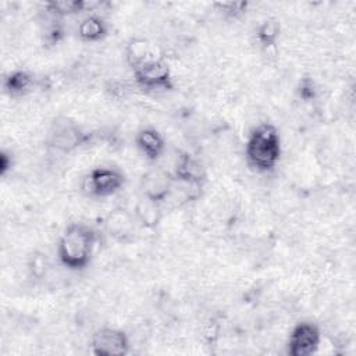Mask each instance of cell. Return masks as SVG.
<instances>
[{
	"label": "cell",
	"instance_id": "9a60e30c",
	"mask_svg": "<svg viewBox=\"0 0 356 356\" xmlns=\"http://www.w3.org/2000/svg\"><path fill=\"white\" fill-rule=\"evenodd\" d=\"M90 7V3L83 0H53L44 4L49 14L54 17H68L74 14H79Z\"/></svg>",
	"mask_w": 356,
	"mask_h": 356
},
{
	"label": "cell",
	"instance_id": "7a4b0ae2",
	"mask_svg": "<svg viewBox=\"0 0 356 356\" xmlns=\"http://www.w3.org/2000/svg\"><path fill=\"white\" fill-rule=\"evenodd\" d=\"M248 163L260 172L274 170L281 157V138L275 125L263 122L249 135L245 147Z\"/></svg>",
	"mask_w": 356,
	"mask_h": 356
},
{
	"label": "cell",
	"instance_id": "ffe728a7",
	"mask_svg": "<svg viewBox=\"0 0 356 356\" xmlns=\"http://www.w3.org/2000/svg\"><path fill=\"white\" fill-rule=\"evenodd\" d=\"M11 156H8L6 152H1L0 153V174L4 175L10 167H11Z\"/></svg>",
	"mask_w": 356,
	"mask_h": 356
},
{
	"label": "cell",
	"instance_id": "6da1fadb",
	"mask_svg": "<svg viewBox=\"0 0 356 356\" xmlns=\"http://www.w3.org/2000/svg\"><path fill=\"white\" fill-rule=\"evenodd\" d=\"M97 238V231L86 222L68 224L57 243L61 264L70 270L85 268L92 260Z\"/></svg>",
	"mask_w": 356,
	"mask_h": 356
},
{
	"label": "cell",
	"instance_id": "d6986e66",
	"mask_svg": "<svg viewBox=\"0 0 356 356\" xmlns=\"http://www.w3.org/2000/svg\"><path fill=\"white\" fill-rule=\"evenodd\" d=\"M300 95L303 99H310L314 95V86L313 82L309 79H305L300 85Z\"/></svg>",
	"mask_w": 356,
	"mask_h": 356
},
{
	"label": "cell",
	"instance_id": "7c38bea8",
	"mask_svg": "<svg viewBox=\"0 0 356 356\" xmlns=\"http://www.w3.org/2000/svg\"><path fill=\"white\" fill-rule=\"evenodd\" d=\"M160 204L161 203H157V202L150 200L140 195L135 204V210H134V216H135L136 221L145 228L157 227L163 217Z\"/></svg>",
	"mask_w": 356,
	"mask_h": 356
},
{
	"label": "cell",
	"instance_id": "9c48e42d",
	"mask_svg": "<svg viewBox=\"0 0 356 356\" xmlns=\"http://www.w3.org/2000/svg\"><path fill=\"white\" fill-rule=\"evenodd\" d=\"M136 218L128 210L118 207L111 210L104 218V228L110 236L118 242H128L132 239L136 227Z\"/></svg>",
	"mask_w": 356,
	"mask_h": 356
},
{
	"label": "cell",
	"instance_id": "ba28073f",
	"mask_svg": "<svg viewBox=\"0 0 356 356\" xmlns=\"http://www.w3.org/2000/svg\"><path fill=\"white\" fill-rule=\"evenodd\" d=\"M90 349L96 356H124L129 350V341L124 331L103 327L93 334Z\"/></svg>",
	"mask_w": 356,
	"mask_h": 356
},
{
	"label": "cell",
	"instance_id": "4fadbf2b",
	"mask_svg": "<svg viewBox=\"0 0 356 356\" xmlns=\"http://www.w3.org/2000/svg\"><path fill=\"white\" fill-rule=\"evenodd\" d=\"M108 25L106 19L97 14L85 17L78 25V36L85 42H99L107 36Z\"/></svg>",
	"mask_w": 356,
	"mask_h": 356
},
{
	"label": "cell",
	"instance_id": "52a82bcc",
	"mask_svg": "<svg viewBox=\"0 0 356 356\" xmlns=\"http://www.w3.org/2000/svg\"><path fill=\"white\" fill-rule=\"evenodd\" d=\"M320 341V328L314 323L302 321L292 328L286 343V352L291 356H310L317 350Z\"/></svg>",
	"mask_w": 356,
	"mask_h": 356
},
{
	"label": "cell",
	"instance_id": "277c9868",
	"mask_svg": "<svg viewBox=\"0 0 356 356\" xmlns=\"http://www.w3.org/2000/svg\"><path fill=\"white\" fill-rule=\"evenodd\" d=\"M136 83L146 89H171L172 76L167 61L153 56L132 70Z\"/></svg>",
	"mask_w": 356,
	"mask_h": 356
},
{
	"label": "cell",
	"instance_id": "8992f818",
	"mask_svg": "<svg viewBox=\"0 0 356 356\" xmlns=\"http://www.w3.org/2000/svg\"><path fill=\"white\" fill-rule=\"evenodd\" d=\"M174 184L175 179L170 171L163 167H152L142 175L139 189L142 196L163 203L171 196Z\"/></svg>",
	"mask_w": 356,
	"mask_h": 356
},
{
	"label": "cell",
	"instance_id": "ac0fdd59",
	"mask_svg": "<svg viewBox=\"0 0 356 356\" xmlns=\"http://www.w3.org/2000/svg\"><path fill=\"white\" fill-rule=\"evenodd\" d=\"M214 7H217V10L225 17L238 18L246 13L248 1H218L214 3Z\"/></svg>",
	"mask_w": 356,
	"mask_h": 356
},
{
	"label": "cell",
	"instance_id": "2e32d148",
	"mask_svg": "<svg viewBox=\"0 0 356 356\" xmlns=\"http://www.w3.org/2000/svg\"><path fill=\"white\" fill-rule=\"evenodd\" d=\"M33 85V78L28 71L17 70L7 75L4 79V89L11 96L25 93Z\"/></svg>",
	"mask_w": 356,
	"mask_h": 356
},
{
	"label": "cell",
	"instance_id": "e0dca14e",
	"mask_svg": "<svg viewBox=\"0 0 356 356\" xmlns=\"http://www.w3.org/2000/svg\"><path fill=\"white\" fill-rule=\"evenodd\" d=\"M278 36H280V24L274 18L263 21L256 31V38L263 47L274 46L278 40Z\"/></svg>",
	"mask_w": 356,
	"mask_h": 356
},
{
	"label": "cell",
	"instance_id": "30bf717a",
	"mask_svg": "<svg viewBox=\"0 0 356 356\" xmlns=\"http://www.w3.org/2000/svg\"><path fill=\"white\" fill-rule=\"evenodd\" d=\"M172 177L175 181L182 184L203 186L206 181V170L199 160H196L189 153H179L174 167Z\"/></svg>",
	"mask_w": 356,
	"mask_h": 356
},
{
	"label": "cell",
	"instance_id": "8fae6325",
	"mask_svg": "<svg viewBox=\"0 0 356 356\" xmlns=\"http://www.w3.org/2000/svg\"><path fill=\"white\" fill-rule=\"evenodd\" d=\"M136 146L150 161H156L164 152L165 140L154 128H143L136 134Z\"/></svg>",
	"mask_w": 356,
	"mask_h": 356
},
{
	"label": "cell",
	"instance_id": "5bb4252c",
	"mask_svg": "<svg viewBox=\"0 0 356 356\" xmlns=\"http://www.w3.org/2000/svg\"><path fill=\"white\" fill-rule=\"evenodd\" d=\"M125 54H127V63L131 67V70H134L135 67H138L139 64H142L143 61L154 56L150 50L149 42L143 38H132L127 44Z\"/></svg>",
	"mask_w": 356,
	"mask_h": 356
},
{
	"label": "cell",
	"instance_id": "5b68a950",
	"mask_svg": "<svg viewBox=\"0 0 356 356\" xmlns=\"http://www.w3.org/2000/svg\"><path fill=\"white\" fill-rule=\"evenodd\" d=\"M86 189L90 195L106 197L117 193L125 184V175L117 167H95L85 178Z\"/></svg>",
	"mask_w": 356,
	"mask_h": 356
},
{
	"label": "cell",
	"instance_id": "3957f363",
	"mask_svg": "<svg viewBox=\"0 0 356 356\" xmlns=\"http://www.w3.org/2000/svg\"><path fill=\"white\" fill-rule=\"evenodd\" d=\"M88 139L89 135L67 117L56 118L47 134V145L63 153H70L78 149Z\"/></svg>",
	"mask_w": 356,
	"mask_h": 356
}]
</instances>
